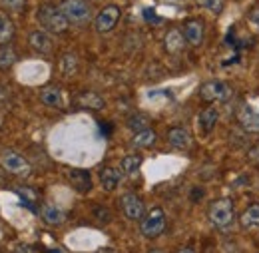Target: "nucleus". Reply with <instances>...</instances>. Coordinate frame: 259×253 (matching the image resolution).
<instances>
[{
	"label": "nucleus",
	"instance_id": "obj_1",
	"mask_svg": "<svg viewBox=\"0 0 259 253\" xmlns=\"http://www.w3.org/2000/svg\"><path fill=\"white\" fill-rule=\"evenodd\" d=\"M207 220L209 223L220 229V231H227L233 227L235 223V205H233V199L229 197H220L215 201L209 203V209H207Z\"/></svg>",
	"mask_w": 259,
	"mask_h": 253
},
{
	"label": "nucleus",
	"instance_id": "obj_2",
	"mask_svg": "<svg viewBox=\"0 0 259 253\" xmlns=\"http://www.w3.org/2000/svg\"><path fill=\"white\" fill-rule=\"evenodd\" d=\"M38 22L42 24V28L46 32H54V34H64L70 26L62 10L52 4H44L38 8Z\"/></svg>",
	"mask_w": 259,
	"mask_h": 253
},
{
	"label": "nucleus",
	"instance_id": "obj_3",
	"mask_svg": "<svg viewBox=\"0 0 259 253\" xmlns=\"http://www.w3.org/2000/svg\"><path fill=\"white\" fill-rule=\"evenodd\" d=\"M58 8L62 10V14L68 18L70 24H84L92 16L90 4L86 0H62Z\"/></svg>",
	"mask_w": 259,
	"mask_h": 253
},
{
	"label": "nucleus",
	"instance_id": "obj_4",
	"mask_svg": "<svg viewBox=\"0 0 259 253\" xmlns=\"http://www.w3.org/2000/svg\"><path fill=\"white\" fill-rule=\"evenodd\" d=\"M231 96H233V90L224 80H207L199 88V98L203 102H209V104H213V102H227Z\"/></svg>",
	"mask_w": 259,
	"mask_h": 253
},
{
	"label": "nucleus",
	"instance_id": "obj_5",
	"mask_svg": "<svg viewBox=\"0 0 259 253\" xmlns=\"http://www.w3.org/2000/svg\"><path fill=\"white\" fill-rule=\"evenodd\" d=\"M163 229H165V214H163L162 207H154V209H150V212L142 218L140 231H142L144 237L154 239V237L162 235Z\"/></svg>",
	"mask_w": 259,
	"mask_h": 253
},
{
	"label": "nucleus",
	"instance_id": "obj_6",
	"mask_svg": "<svg viewBox=\"0 0 259 253\" xmlns=\"http://www.w3.org/2000/svg\"><path fill=\"white\" fill-rule=\"evenodd\" d=\"M0 165L8 174H12V176H20V178L30 176V163H28V159L24 158L22 154H18V152H10V150L2 152L0 154Z\"/></svg>",
	"mask_w": 259,
	"mask_h": 253
},
{
	"label": "nucleus",
	"instance_id": "obj_7",
	"mask_svg": "<svg viewBox=\"0 0 259 253\" xmlns=\"http://www.w3.org/2000/svg\"><path fill=\"white\" fill-rule=\"evenodd\" d=\"M120 207L130 222H140L146 216V205L136 193H124L120 199Z\"/></svg>",
	"mask_w": 259,
	"mask_h": 253
},
{
	"label": "nucleus",
	"instance_id": "obj_8",
	"mask_svg": "<svg viewBox=\"0 0 259 253\" xmlns=\"http://www.w3.org/2000/svg\"><path fill=\"white\" fill-rule=\"evenodd\" d=\"M120 16H122L120 8L114 6V4H108V6H104V8L98 12L96 20H94V26H96V30L100 32V34H106V32H110L118 24Z\"/></svg>",
	"mask_w": 259,
	"mask_h": 253
},
{
	"label": "nucleus",
	"instance_id": "obj_9",
	"mask_svg": "<svg viewBox=\"0 0 259 253\" xmlns=\"http://www.w3.org/2000/svg\"><path fill=\"white\" fill-rule=\"evenodd\" d=\"M184 38H186V42L190 44V46H201V42H203V38H205V26H203V22L201 20H197V18H190V20H186L184 22Z\"/></svg>",
	"mask_w": 259,
	"mask_h": 253
},
{
	"label": "nucleus",
	"instance_id": "obj_10",
	"mask_svg": "<svg viewBox=\"0 0 259 253\" xmlns=\"http://www.w3.org/2000/svg\"><path fill=\"white\" fill-rule=\"evenodd\" d=\"M218 120H220L218 108L211 106V108L201 110L199 116H197V130H199V134H201V136H209V134L213 132L215 124H218Z\"/></svg>",
	"mask_w": 259,
	"mask_h": 253
},
{
	"label": "nucleus",
	"instance_id": "obj_11",
	"mask_svg": "<svg viewBox=\"0 0 259 253\" xmlns=\"http://www.w3.org/2000/svg\"><path fill=\"white\" fill-rule=\"evenodd\" d=\"M239 126L249 134H259V110L255 108H241V112L237 114Z\"/></svg>",
	"mask_w": 259,
	"mask_h": 253
},
{
	"label": "nucleus",
	"instance_id": "obj_12",
	"mask_svg": "<svg viewBox=\"0 0 259 253\" xmlns=\"http://www.w3.org/2000/svg\"><path fill=\"white\" fill-rule=\"evenodd\" d=\"M28 42H30V46H32L38 54H50V52H52V48H54V42H52L50 34H48L46 30L30 32Z\"/></svg>",
	"mask_w": 259,
	"mask_h": 253
},
{
	"label": "nucleus",
	"instance_id": "obj_13",
	"mask_svg": "<svg viewBox=\"0 0 259 253\" xmlns=\"http://www.w3.org/2000/svg\"><path fill=\"white\" fill-rule=\"evenodd\" d=\"M68 180L74 186V190L80 193H88L92 190V178L86 170H70L68 172Z\"/></svg>",
	"mask_w": 259,
	"mask_h": 253
},
{
	"label": "nucleus",
	"instance_id": "obj_14",
	"mask_svg": "<svg viewBox=\"0 0 259 253\" xmlns=\"http://www.w3.org/2000/svg\"><path fill=\"white\" fill-rule=\"evenodd\" d=\"M167 142L176 150H188L192 146V136L186 128H171L167 132Z\"/></svg>",
	"mask_w": 259,
	"mask_h": 253
},
{
	"label": "nucleus",
	"instance_id": "obj_15",
	"mask_svg": "<svg viewBox=\"0 0 259 253\" xmlns=\"http://www.w3.org/2000/svg\"><path fill=\"white\" fill-rule=\"evenodd\" d=\"M100 184L106 191L118 190V186L122 184V170L116 167H104L100 172Z\"/></svg>",
	"mask_w": 259,
	"mask_h": 253
},
{
	"label": "nucleus",
	"instance_id": "obj_16",
	"mask_svg": "<svg viewBox=\"0 0 259 253\" xmlns=\"http://www.w3.org/2000/svg\"><path fill=\"white\" fill-rule=\"evenodd\" d=\"M163 48L169 52V54H180L184 48H186V38H184V32L182 30H169L163 38Z\"/></svg>",
	"mask_w": 259,
	"mask_h": 253
},
{
	"label": "nucleus",
	"instance_id": "obj_17",
	"mask_svg": "<svg viewBox=\"0 0 259 253\" xmlns=\"http://www.w3.org/2000/svg\"><path fill=\"white\" fill-rule=\"evenodd\" d=\"M156 140H158L156 132H154L152 128H146V130H142V132H136V134H134V138H132V148H136V150L152 148V146L156 144Z\"/></svg>",
	"mask_w": 259,
	"mask_h": 253
},
{
	"label": "nucleus",
	"instance_id": "obj_18",
	"mask_svg": "<svg viewBox=\"0 0 259 253\" xmlns=\"http://www.w3.org/2000/svg\"><path fill=\"white\" fill-rule=\"evenodd\" d=\"M42 220L48 223V225H52V227H56V225H62L66 220V214L58 207V205H52V203H46V205H42Z\"/></svg>",
	"mask_w": 259,
	"mask_h": 253
},
{
	"label": "nucleus",
	"instance_id": "obj_19",
	"mask_svg": "<svg viewBox=\"0 0 259 253\" xmlns=\"http://www.w3.org/2000/svg\"><path fill=\"white\" fill-rule=\"evenodd\" d=\"M239 223L241 227L249 229V227H259V203H251L247 205V209L241 214L239 218Z\"/></svg>",
	"mask_w": 259,
	"mask_h": 253
},
{
	"label": "nucleus",
	"instance_id": "obj_20",
	"mask_svg": "<svg viewBox=\"0 0 259 253\" xmlns=\"http://www.w3.org/2000/svg\"><path fill=\"white\" fill-rule=\"evenodd\" d=\"M40 100H42V104H46L50 108H60L62 106V92L58 88H54V86L44 88L40 92Z\"/></svg>",
	"mask_w": 259,
	"mask_h": 253
},
{
	"label": "nucleus",
	"instance_id": "obj_21",
	"mask_svg": "<svg viewBox=\"0 0 259 253\" xmlns=\"http://www.w3.org/2000/svg\"><path fill=\"white\" fill-rule=\"evenodd\" d=\"M142 161H144V158H142L140 154H128V156H124V158H122L120 167H122V172H124V174L132 176V174H136V172L142 167Z\"/></svg>",
	"mask_w": 259,
	"mask_h": 253
},
{
	"label": "nucleus",
	"instance_id": "obj_22",
	"mask_svg": "<svg viewBox=\"0 0 259 253\" xmlns=\"http://www.w3.org/2000/svg\"><path fill=\"white\" fill-rule=\"evenodd\" d=\"M14 38V24L6 14H0V44H8Z\"/></svg>",
	"mask_w": 259,
	"mask_h": 253
},
{
	"label": "nucleus",
	"instance_id": "obj_23",
	"mask_svg": "<svg viewBox=\"0 0 259 253\" xmlns=\"http://www.w3.org/2000/svg\"><path fill=\"white\" fill-rule=\"evenodd\" d=\"M78 104L84 108H94V110H102L104 108V100L102 96L94 94V92H84L78 96Z\"/></svg>",
	"mask_w": 259,
	"mask_h": 253
},
{
	"label": "nucleus",
	"instance_id": "obj_24",
	"mask_svg": "<svg viewBox=\"0 0 259 253\" xmlns=\"http://www.w3.org/2000/svg\"><path fill=\"white\" fill-rule=\"evenodd\" d=\"M128 128L132 132H142V130L150 128V118L146 114H134L128 118Z\"/></svg>",
	"mask_w": 259,
	"mask_h": 253
},
{
	"label": "nucleus",
	"instance_id": "obj_25",
	"mask_svg": "<svg viewBox=\"0 0 259 253\" xmlns=\"http://www.w3.org/2000/svg\"><path fill=\"white\" fill-rule=\"evenodd\" d=\"M12 64H16V54L12 48H0V70H8L12 68Z\"/></svg>",
	"mask_w": 259,
	"mask_h": 253
},
{
	"label": "nucleus",
	"instance_id": "obj_26",
	"mask_svg": "<svg viewBox=\"0 0 259 253\" xmlns=\"http://www.w3.org/2000/svg\"><path fill=\"white\" fill-rule=\"evenodd\" d=\"M76 68H78V58H76L74 54H64L62 60H60V70H62V74L70 76V74L76 72Z\"/></svg>",
	"mask_w": 259,
	"mask_h": 253
},
{
	"label": "nucleus",
	"instance_id": "obj_27",
	"mask_svg": "<svg viewBox=\"0 0 259 253\" xmlns=\"http://www.w3.org/2000/svg\"><path fill=\"white\" fill-rule=\"evenodd\" d=\"M195 2L199 6H203L205 10L213 12V14H220L224 10V6H226V0H195Z\"/></svg>",
	"mask_w": 259,
	"mask_h": 253
},
{
	"label": "nucleus",
	"instance_id": "obj_28",
	"mask_svg": "<svg viewBox=\"0 0 259 253\" xmlns=\"http://www.w3.org/2000/svg\"><path fill=\"white\" fill-rule=\"evenodd\" d=\"M16 193L22 197V201L30 207V209H34V201H36V193H34V190H28V188H16Z\"/></svg>",
	"mask_w": 259,
	"mask_h": 253
},
{
	"label": "nucleus",
	"instance_id": "obj_29",
	"mask_svg": "<svg viewBox=\"0 0 259 253\" xmlns=\"http://www.w3.org/2000/svg\"><path fill=\"white\" fill-rule=\"evenodd\" d=\"M0 4H2L6 10L18 12V10H22V8L26 6V0H0Z\"/></svg>",
	"mask_w": 259,
	"mask_h": 253
},
{
	"label": "nucleus",
	"instance_id": "obj_30",
	"mask_svg": "<svg viewBox=\"0 0 259 253\" xmlns=\"http://www.w3.org/2000/svg\"><path fill=\"white\" fill-rule=\"evenodd\" d=\"M247 18H249V22H251V24H255V26L259 28V4H255L253 8H249Z\"/></svg>",
	"mask_w": 259,
	"mask_h": 253
},
{
	"label": "nucleus",
	"instance_id": "obj_31",
	"mask_svg": "<svg viewBox=\"0 0 259 253\" xmlns=\"http://www.w3.org/2000/svg\"><path fill=\"white\" fill-rule=\"evenodd\" d=\"M144 14H146V20H148V22H156V24L162 22V18H158V14H156L154 10H144Z\"/></svg>",
	"mask_w": 259,
	"mask_h": 253
},
{
	"label": "nucleus",
	"instance_id": "obj_32",
	"mask_svg": "<svg viewBox=\"0 0 259 253\" xmlns=\"http://www.w3.org/2000/svg\"><path fill=\"white\" fill-rule=\"evenodd\" d=\"M94 212H96V216L102 220V222H110V214H108L106 209H100V205H96V209H94Z\"/></svg>",
	"mask_w": 259,
	"mask_h": 253
},
{
	"label": "nucleus",
	"instance_id": "obj_33",
	"mask_svg": "<svg viewBox=\"0 0 259 253\" xmlns=\"http://www.w3.org/2000/svg\"><path fill=\"white\" fill-rule=\"evenodd\" d=\"M12 253H32V247H28V245H18Z\"/></svg>",
	"mask_w": 259,
	"mask_h": 253
},
{
	"label": "nucleus",
	"instance_id": "obj_34",
	"mask_svg": "<svg viewBox=\"0 0 259 253\" xmlns=\"http://www.w3.org/2000/svg\"><path fill=\"white\" fill-rule=\"evenodd\" d=\"M100 126H102V132H104L106 136H108V134L112 132V130H110V124H100Z\"/></svg>",
	"mask_w": 259,
	"mask_h": 253
},
{
	"label": "nucleus",
	"instance_id": "obj_35",
	"mask_svg": "<svg viewBox=\"0 0 259 253\" xmlns=\"http://www.w3.org/2000/svg\"><path fill=\"white\" fill-rule=\"evenodd\" d=\"M178 253H195V249H194V247H182Z\"/></svg>",
	"mask_w": 259,
	"mask_h": 253
},
{
	"label": "nucleus",
	"instance_id": "obj_36",
	"mask_svg": "<svg viewBox=\"0 0 259 253\" xmlns=\"http://www.w3.org/2000/svg\"><path fill=\"white\" fill-rule=\"evenodd\" d=\"M150 253H165V251H163V249H152Z\"/></svg>",
	"mask_w": 259,
	"mask_h": 253
},
{
	"label": "nucleus",
	"instance_id": "obj_37",
	"mask_svg": "<svg viewBox=\"0 0 259 253\" xmlns=\"http://www.w3.org/2000/svg\"><path fill=\"white\" fill-rule=\"evenodd\" d=\"M102 253H114V251H102Z\"/></svg>",
	"mask_w": 259,
	"mask_h": 253
}]
</instances>
